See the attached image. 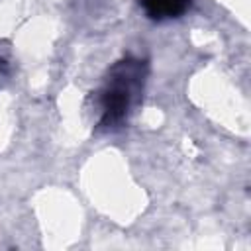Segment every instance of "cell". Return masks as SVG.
I'll return each instance as SVG.
<instances>
[{"label":"cell","mask_w":251,"mask_h":251,"mask_svg":"<svg viewBox=\"0 0 251 251\" xmlns=\"http://www.w3.org/2000/svg\"><path fill=\"white\" fill-rule=\"evenodd\" d=\"M143 80H145V63L139 59L127 57L110 69L96 96V104L100 110V120H98L100 127L104 129L116 127L127 118V114L131 112L133 104L141 94Z\"/></svg>","instance_id":"6da1fadb"}]
</instances>
